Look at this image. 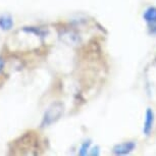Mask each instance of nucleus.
Segmentation results:
<instances>
[{
  "label": "nucleus",
  "instance_id": "f03ea898",
  "mask_svg": "<svg viewBox=\"0 0 156 156\" xmlns=\"http://www.w3.org/2000/svg\"><path fill=\"white\" fill-rule=\"evenodd\" d=\"M135 147H136V145H135L134 142L122 143L113 147V152H114V154H116V155H126V154H128V153L133 151L135 149Z\"/></svg>",
  "mask_w": 156,
  "mask_h": 156
},
{
  "label": "nucleus",
  "instance_id": "7ed1b4c3",
  "mask_svg": "<svg viewBox=\"0 0 156 156\" xmlns=\"http://www.w3.org/2000/svg\"><path fill=\"white\" fill-rule=\"evenodd\" d=\"M153 122H154V113H153L152 109L148 108L146 111V119H145V122H144V129H143V132L145 135L150 134L153 126Z\"/></svg>",
  "mask_w": 156,
  "mask_h": 156
},
{
  "label": "nucleus",
  "instance_id": "0eeeda50",
  "mask_svg": "<svg viewBox=\"0 0 156 156\" xmlns=\"http://www.w3.org/2000/svg\"><path fill=\"white\" fill-rule=\"evenodd\" d=\"M3 67H4V60H3V58L0 57V73L2 72Z\"/></svg>",
  "mask_w": 156,
  "mask_h": 156
},
{
  "label": "nucleus",
  "instance_id": "20e7f679",
  "mask_svg": "<svg viewBox=\"0 0 156 156\" xmlns=\"http://www.w3.org/2000/svg\"><path fill=\"white\" fill-rule=\"evenodd\" d=\"M144 20L147 23H156V7H149L144 13Z\"/></svg>",
  "mask_w": 156,
  "mask_h": 156
},
{
  "label": "nucleus",
  "instance_id": "6e6552de",
  "mask_svg": "<svg viewBox=\"0 0 156 156\" xmlns=\"http://www.w3.org/2000/svg\"><path fill=\"white\" fill-rule=\"evenodd\" d=\"M94 150H96V151H92V155H98V154H99V152H98V147L94 148Z\"/></svg>",
  "mask_w": 156,
  "mask_h": 156
},
{
  "label": "nucleus",
  "instance_id": "39448f33",
  "mask_svg": "<svg viewBox=\"0 0 156 156\" xmlns=\"http://www.w3.org/2000/svg\"><path fill=\"white\" fill-rule=\"evenodd\" d=\"M12 26H13V22L10 16H3L0 17V28L2 30H10L12 28Z\"/></svg>",
  "mask_w": 156,
  "mask_h": 156
},
{
  "label": "nucleus",
  "instance_id": "f257e3e1",
  "mask_svg": "<svg viewBox=\"0 0 156 156\" xmlns=\"http://www.w3.org/2000/svg\"><path fill=\"white\" fill-rule=\"evenodd\" d=\"M62 112H63V106L61 103H55V104H52L51 106L48 108V110L45 112L42 125L48 126V125H51L52 122H56V120L61 116Z\"/></svg>",
  "mask_w": 156,
  "mask_h": 156
},
{
  "label": "nucleus",
  "instance_id": "423d86ee",
  "mask_svg": "<svg viewBox=\"0 0 156 156\" xmlns=\"http://www.w3.org/2000/svg\"><path fill=\"white\" fill-rule=\"evenodd\" d=\"M89 145H90V142H86V143H84L83 144V146H82V148H81V151H80V153L79 154L80 155H86L87 154V150H88V148H89Z\"/></svg>",
  "mask_w": 156,
  "mask_h": 156
}]
</instances>
